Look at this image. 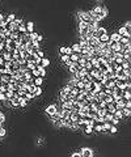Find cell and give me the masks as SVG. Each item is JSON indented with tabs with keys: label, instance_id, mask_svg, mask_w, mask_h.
Instances as JSON below:
<instances>
[{
	"label": "cell",
	"instance_id": "cell-1",
	"mask_svg": "<svg viewBox=\"0 0 131 157\" xmlns=\"http://www.w3.org/2000/svg\"><path fill=\"white\" fill-rule=\"evenodd\" d=\"M91 14L97 20V21H100L101 18H104V16H102V8H101V7H96V8L91 12Z\"/></svg>",
	"mask_w": 131,
	"mask_h": 157
},
{
	"label": "cell",
	"instance_id": "cell-2",
	"mask_svg": "<svg viewBox=\"0 0 131 157\" xmlns=\"http://www.w3.org/2000/svg\"><path fill=\"white\" fill-rule=\"evenodd\" d=\"M114 83H115V85H117L118 88H121V89H125L126 87V80L125 78H114Z\"/></svg>",
	"mask_w": 131,
	"mask_h": 157
},
{
	"label": "cell",
	"instance_id": "cell-3",
	"mask_svg": "<svg viewBox=\"0 0 131 157\" xmlns=\"http://www.w3.org/2000/svg\"><path fill=\"white\" fill-rule=\"evenodd\" d=\"M70 118H71L72 122H79L80 118H81V115L79 114V111H71L70 113Z\"/></svg>",
	"mask_w": 131,
	"mask_h": 157
},
{
	"label": "cell",
	"instance_id": "cell-4",
	"mask_svg": "<svg viewBox=\"0 0 131 157\" xmlns=\"http://www.w3.org/2000/svg\"><path fill=\"white\" fill-rule=\"evenodd\" d=\"M118 34H119L121 37H127V38H130V35H131V33H130V30L128 29H126L125 26L123 28H119V30H118Z\"/></svg>",
	"mask_w": 131,
	"mask_h": 157
},
{
	"label": "cell",
	"instance_id": "cell-5",
	"mask_svg": "<svg viewBox=\"0 0 131 157\" xmlns=\"http://www.w3.org/2000/svg\"><path fill=\"white\" fill-rule=\"evenodd\" d=\"M108 65H109V70H119V68H122L121 67V64H118L117 62H115V60H110V62L108 63Z\"/></svg>",
	"mask_w": 131,
	"mask_h": 157
},
{
	"label": "cell",
	"instance_id": "cell-6",
	"mask_svg": "<svg viewBox=\"0 0 131 157\" xmlns=\"http://www.w3.org/2000/svg\"><path fill=\"white\" fill-rule=\"evenodd\" d=\"M80 58H81V54L80 52H72L71 55H70V60H72V62H79Z\"/></svg>",
	"mask_w": 131,
	"mask_h": 157
},
{
	"label": "cell",
	"instance_id": "cell-7",
	"mask_svg": "<svg viewBox=\"0 0 131 157\" xmlns=\"http://www.w3.org/2000/svg\"><path fill=\"white\" fill-rule=\"evenodd\" d=\"M80 154H81V156H84V157H91L92 154H93V152H92V149H89V148H83Z\"/></svg>",
	"mask_w": 131,
	"mask_h": 157
},
{
	"label": "cell",
	"instance_id": "cell-8",
	"mask_svg": "<svg viewBox=\"0 0 131 157\" xmlns=\"http://www.w3.org/2000/svg\"><path fill=\"white\" fill-rule=\"evenodd\" d=\"M55 111H57V107H55V105H48V106L46 107V113H47V115H52Z\"/></svg>",
	"mask_w": 131,
	"mask_h": 157
},
{
	"label": "cell",
	"instance_id": "cell-9",
	"mask_svg": "<svg viewBox=\"0 0 131 157\" xmlns=\"http://www.w3.org/2000/svg\"><path fill=\"white\" fill-rule=\"evenodd\" d=\"M35 70L38 71V76H41V77H45L46 76V70H45V67H41L39 64H37V68Z\"/></svg>",
	"mask_w": 131,
	"mask_h": 157
},
{
	"label": "cell",
	"instance_id": "cell-10",
	"mask_svg": "<svg viewBox=\"0 0 131 157\" xmlns=\"http://www.w3.org/2000/svg\"><path fill=\"white\" fill-rule=\"evenodd\" d=\"M4 94H5V100H8V101H11L12 98L14 97V93H13V90H11V89H8V90H4Z\"/></svg>",
	"mask_w": 131,
	"mask_h": 157
},
{
	"label": "cell",
	"instance_id": "cell-11",
	"mask_svg": "<svg viewBox=\"0 0 131 157\" xmlns=\"http://www.w3.org/2000/svg\"><path fill=\"white\" fill-rule=\"evenodd\" d=\"M110 48L113 51H115V52H117V51H119L121 50V45H119V42H113V41H111V43H110Z\"/></svg>",
	"mask_w": 131,
	"mask_h": 157
},
{
	"label": "cell",
	"instance_id": "cell-12",
	"mask_svg": "<svg viewBox=\"0 0 131 157\" xmlns=\"http://www.w3.org/2000/svg\"><path fill=\"white\" fill-rule=\"evenodd\" d=\"M109 39H110V41H113V42H118V41L121 39V35L118 33H113L110 37H109Z\"/></svg>",
	"mask_w": 131,
	"mask_h": 157
},
{
	"label": "cell",
	"instance_id": "cell-13",
	"mask_svg": "<svg viewBox=\"0 0 131 157\" xmlns=\"http://www.w3.org/2000/svg\"><path fill=\"white\" fill-rule=\"evenodd\" d=\"M122 117H123L122 110H117V109H115V111L113 113V118H115V119H118V121H119V119H121Z\"/></svg>",
	"mask_w": 131,
	"mask_h": 157
},
{
	"label": "cell",
	"instance_id": "cell-14",
	"mask_svg": "<svg viewBox=\"0 0 131 157\" xmlns=\"http://www.w3.org/2000/svg\"><path fill=\"white\" fill-rule=\"evenodd\" d=\"M105 104H110V102H113V94H105V97H104L102 100Z\"/></svg>",
	"mask_w": 131,
	"mask_h": 157
},
{
	"label": "cell",
	"instance_id": "cell-15",
	"mask_svg": "<svg viewBox=\"0 0 131 157\" xmlns=\"http://www.w3.org/2000/svg\"><path fill=\"white\" fill-rule=\"evenodd\" d=\"M18 102H20V97H17V96H14V97L11 100V104L13 105V106H20Z\"/></svg>",
	"mask_w": 131,
	"mask_h": 157
},
{
	"label": "cell",
	"instance_id": "cell-16",
	"mask_svg": "<svg viewBox=\"0 0 131 157\" xmlns=\"http://www.w3.org/2000/svg\"><path fill=\"white\" fill-rule=\"evenodd\" d=\"M87 28H88V24H87L85 21H79V29L80 30H87Z\"/></svg>",
	"mask_w": 131,
	"mask_h": 157
},
{
	"label": "cell",
	"instance_id": "cell-17",
	"mask_svg": "<svg viewBox=\"0 0 131 157\" xmlns=\"http://www.w3.org/2000/svg\"><path fill=\"white\" fill-rule=\"evenodd\" d=\"M48 64H50L48 59H46V58H42V59H41V63H39V65H41V67H45V68H46Z\"/></svg>",
	"mask_w": 131,
	"mask_h": 157
},
{
	"label": "cell",
	"instance_id": "cell-18",
	"mask_svg": "<svg viewBox=\"0 0 131 157\" xmlns=\"http://www.w3.org/2000/svg\"><path fill=\"white\" fill-rule=\"evenodd\" d=\"M26 33H31V31H33V22H31V21H29V22H26Z\"/></svg>",
	"mask_w": 131,
	"mask_h": 157
},
{
	"label": "cell",
	"instance_id": "cell-19",
	"mask_svg": "<svg viewBox=\"0 0 131 157\" xmlns=\"http://www.w3.org/2000/svg\"><path fill=\"white\" fill-rule=\"evenodd\" d=\"M88 113H89L88 107H80V110H79V114L80 115H88Z\"/></svg>",
	"mask_w": 131,
	"mask_h": 157
},
{
	"label": "cell",
	"instance_id": "cell-20",
	"mask_svg": "<svg viewBox=\"0 0 131 157\" xmlns=\"http://www.w3.org/2000/svg\"><path fill=\"white\" fill-rule=\"evenodd\" d=\"M71 48H72V51H74V52H80V51H81V47H80L79 43H75Z\"/></svg>",
	"mask_w": 131,
	"mask_h": 157
},
{
	"label": "cell",
	"instance_id": "cell-21",
	"mask_svg": "<svg viewBox=\"0 0 131 157\" xmlns=\"http://www.w3.org/2000/svg\"><path fill=\"white\" fill-rule=\"evenodd\" d=\"M101 41V42H108L109 41V35H108V33H105V34H102V35H100V38H98Z\"/></svg>",
	"mask_w": 131,
	"mask_h": 157
},
{
	"label": "cell",
	"instance_id": "cell-22",
	"mask_svg": "<svg viewBox=\"0 0 131 157\" xmlns=\"http://www.w3.org/2000/svg\"><path fill=\"white\" fill-rule=\"evenodd\" d=\"M42 80H43V77H41V76H37V77L34 78V81H33V83H34L35 85H39V87H41V84H42Z\"/></svg>",
	"mask_w": 131,
	"mask_h": 157
},
{
	"label": "cell",
	"instance_id": "cell-23",
	"mask_svg": "<svg viewBox=\"0 0 131 157\" xmlns=\"http://www.w3.org/2000/svg\"><path fill=\"white\" fill-rule=\"evenodd\" d=\"M122 114L126 115V117L131 115V109H128V107H123V109H122Z\"/></svg>",
	"mask_w": 131,
	"mask_h": 157
},
{
	"label": "cell",
	"instance_id": "cell-24",
	"mask_svg": "<svg viewBox=\"0 0 131 157\" xmlns=\"http://www.w3.org/2000/svg\"><path fill=\"white\" fill-rule=\"evenodd\" d=\"M76 80H75V78H74V80H70V81H68V85H67V87H70V88H71V89H72V88H75V87H76Z\"/></svg>",
	"mask_w": 131,
	"mask_h": 157
},
{
	"label": "cell",
	"instance_id": "cell-25",
	"mask_svg": "<svg viewBox=\"0 0 131 157\" xmlns=\"http://www.w3.org/2000/svg\"><path fill=\"white\" fill-rule=\"evenodd\" d=\"M104 130H105V131H109V130H110V127H111V123L110 122H104Z\"/></svg>",
	"mask_w": 131,
	"mask_h": 157
},
{
	"label": "cell",
	"instance_id": "cell-26",
	"mask_svg": "<svg viewBox=\"0 0 131 157\" xmlns=\"http://www.w3.org/2000/svg\"><path fill=\"white\" fill-rule=\"evenodd\" d=\"M41 93H42V89H41L39 85H37V87H35V90H34V96H39Z\"/></svg>",
	"mask_w": 131,
	"mask_h": 157
},
{
	"label": "cell",
	"instance_id": "cell-27",
	"mask_svg": "<svg viewBox=\"0 0 131 157\" xmlns=\"http://www.w3.org/2000/svg\"><path fill=\"white\" fill-rule=\"evenodd\" d=\"M26 102H28V100H26V98H20V102H18V105H20V106H26Z\"/></svg>",
	"mask_w": 131,
	"mask_h": 157
},
{
	"label": "cell",
	"instance_id": "cell-28",
	"mask_svg": "<svg viewBox=\"0 0 131 157\" xmlns=\"http://www.w3.org/2000/svg\"><path fill=\"white\" fill-rule=\"evenodd\" d=\"M16 18V16H14L13 13H11V14H8V17H7V21H8V22H12V21H13V20Z\"/></svg>",
	"mask_w": 131,
	"mask_h": 157
},
{
	"label": "cell",
	"instance_id": "cell-29",
	"mask_svg": "<svg viewBox=\"0 0 131 157\" xmlns=\"http://www.w3.org/2000/svg\"><path fill=\"white\" fill-rule=\"evenodd\" d=\"M51 118H52V121H54V122H55V121H58V119H60V114H58V113H57V111H55V113H54V114H52V115H51Z\"/></svg>",
	"mask_w": 131,
	"mask_h": 157
},
{
	"label": "cell",
	"instance_id": "cell-30",
	"mask_svg": "<svg viewBox=\"0 0 131 157\" xmlns=\"http://www.w3.org/2000/svg\"><path fill=\"white\" fill-rule=\"evenodd\" d=\"M33 97H34V94L26 90V93H25V98H26V100H31V98H33Z\"/></svg>",
	"mask_w": 131,
	"mask_h": 157
},
{
	"label": "cell",
	"instance_id": "cell-31",
	"mask_svg": "<svg viewBox=\"0 0 131 157\" xmlns=\"http://www.w3.org/2000/svg\"><path fill=\"white\" fill-rule=\"evenodd\" d=\"M29 37H30V41H35L37 33H35V31H31V33H29Z\"/></svg>",
	"mask_w": 131,
	"mask_h": 157
},
{
	"label": "cell",
	"instance_id": "cell-32",
	"mask_svg": "<svg viewBox=\"0 0 131 157\" xmlns=\"http://www.w3.org/2000/svg\"><path fill=\"white\" fill-rule=\"evenodd\" d=\"M41 59H42V58L34 55V60H33V63H34V64H39V63H41Z\"/></svg>",
	"mask_w": 131,
	"mask_h": 157
},
{
	"label": "cell",
	"instance_id": "cell-33",
	"mask_svg": "<svg viewBox=\"0 0 131 157\" xmlns=\"http://www.w3.org/2000/svg\"><path fill=\"white\" fill-rule=\"evenodd\" d=\"M28 68L29 70H35V68H37V64H34V63H28Z\"/></svg>",
	"mask_w": 131,
	"mask_h": 157
},
{
	"label": "cell",
	"instance_id": "cell-34",
	"mask_svg": "<svg viewBox=\"0 0 131 157\" xmlns=\"http://www.w3.org/2000/svg\"><path fill=\"white\" fill-rule=\"evenodd\" d=\"M3 136H5V128L0 126V137H3Z\"/></svg>",
	"mask_w": 131,
	"mask_h": 157
},
{
	"label": "cell",
	"instance_id": "cell-35",
	"mask_svg": "<svg viewBox=\"0 0 131 157\" xmlns=\"http://www.w3.org/2000/svg\"><path fill=\"white\" fill-rule=\"evenodd\" d=\"M109 131H110L111 134H115V132H117V127H115V124H111V127H110Z\"/></svg>",
	"mask_w": 131,
	"mask_h": 157
},
{
	"label": "cell",
	"instance_id": "cell-36",
	"mask_svg": "<svg viewBox=\"0 0 131 157\" xmlns=\"http://www.w3.org/2000/svg\"><path fill=\"white\" fill-rule=\"evenodd\" d=\"M68 59H70V56L68 55H67V54H63V55H62V60H63V62H67V60H68Z\"/></svg>",
	"mask_w": 131,
	"mask_h": 157
},
{
	"label": "cell",
	"instance_id": "cell-37",
	"mask_svg": "<svg viewBox=\"0 0 131 157\" xmlns=\"http://www.w3.org/2000/svg\"><path fill=\"white\" fill-rule=\"evenodd\" d=\"M72 52H74V51H72V48H71V47H66V54H67L68 56L71 55Z\"/></svg>",
	"mask_w": 131,
	"mask_h": 157
},
{
	"label": "cell",
	"instance_id": "cell-38",
	"mask_svg": "<svg viewBox=\"0 0 131 157\" xmlns=\"http://www.w3.org/2000/svg\"><path fill=\"white\" fill-rule=\"evenodd\" d=\"M75 80H76V81L81 80V75H80V72H76V73H75Z\"/></svg>",
	"mask_w": 131,
	"mask_h": 157
},
{
	"label": "cell",
	"instance_id": "cell-39",
	"mask_svg": "<svg viewBox=\"0 0 131 157\" xmlns=\"http://www.w3.org/2000/svg\"><path fill=\"white\" fill-rule=\"evenodd\" d=\"M70 126H71L72 128H77V127H79V122H71Z\"/></svg>",
	"mask_w": 131,
	"mask_h": 157
},
{
	"label": "cell",
	"instance_id": "cell-40",
	"mask_svg": "<svg viewBox=\"0 0 131 157\" xmlns=\"http://www.w3.org/2000/svg\"><path fill=\"white\" fill-rule=\"evenodd\" d=\"M1 34H3V35L5 37V38H7V37H9V34H11V30H7V29H5V30H4V31H3V33H1Z\"/></svg>",
	"mask_w": 131,
	"mask_h": 157
},
{
	"label": "cell",
	"instance_id": "cell-41",
	"mask_svg": "<svg viewBox=\"0 0 131 157\" xmlns=\"http://www.w3.org/2000/svg\"><path fill=\"white\" fill-rule=\"evenodd\" d=\"M4 121H5V115L3 113H0V123H3Z\"/></svg>",
	"mask_w": 131,
	"mask_h": 157
},
{
	"label": "cell",
	"instance_id": "cell-42",
	"mask_svg": "<svg viewBox=\"0 0 131 157\" xmlns=\"http://www.w3.org/2000/svg\"><path fill=\"white\" fill-rule=\"evenodd\" d=\"M35 55H37V56H39V58H45V56H43V52H42V51H41V50H38Z\"/></svg>",
	"mask_w": 131,
	"mask_h": 157
},
{
	"label": "cell",
	"instance_id": "cell-43",
	"mask_svg": "<svg viewBox=\"0 0 131 157\" xmlns=\"http://www.w3.org/2000/svg\"><path fill=\"white\" fill-rule=\"evenodd\" d=\"M42 38H43V37L41 35V34H37V37H35V41H37V42H39V41H42Z\"/></svg>",
	"mask_w": 131,
	"mask_h": 157
},
{
	"label": "cell",
	"instance_id": "cell-44",
	"mask_svg": "<svg viewBox=\"0 0 131 157\" xmlns=\"http://www.w3.org/2000/svg\"><path fill=\"white\" fill-rule=\"evenodd\" d=\"M70 90H71V88H70V87H66V88H64V89H63V90H62V92H63V93H66V94H67V93H68V92H70Z\"/></svg>",
	"mask_w": 131,
	"mask_h": 157
},
{
	"label": "cell",
	"instance_id": "cell-45",
	"mask_svg": "<svg viewBox=\"0 0 131 157\" xmlns=\"http://www.w3.org/2000/svg\"><path fill=\"white\" fill-rule=\"evenodd\" d=\"M102 16L104 17L108 16V9H106V8H102Z\"/></svg>",
	"mask_w": 131,
	"mask_h": 157
},
{
	"label": "cell",
	"instance_id": "cell-46",
	"mask_svg": "<svg viewBox=\"0 0 131 157\" xmlns=\"http://www.w3.org/2000/svg\"><path fill=\"white\" fill-rule=\"evenodd\" d=\"M60 54H62V55H63V54H66V47H62V48H60Z\"/></svg>",
	"mask_w": 131,
	"mask_h": 157
},
{
	"label": "cell",
	"instance_id": "cell-47",
	"mask_svg": "<svg viewBox=\"0 0 131 157\" xmlns=\"http://www.w3.org/2000/svg\"><path fill=\"white\" fill-rule=\"evenodd\" d=\"M77 156H81L80 153H72V157H77Z\"/></svg>",
	"mask_w": 131,
	"mask_h": 157
},
{
	"label": "cell",
	"instance_id": "cell-48",
	"mask_svg": "<svg viewBox=\"0 0 131 157\" xmlns=\"http://www.w3.org/2000/svg\"><path fill=\"white\" fill-rule=\"evenodd\" d=\"M3 18H4V17H3V14L0 13V21H1V20H3Z\"/></svg>",
	"mask_w": 131,
	"mask_h": 157
}]
</instances>
